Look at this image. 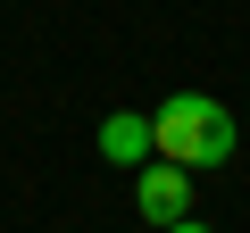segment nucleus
Wrapping results in <instances>:
<instances>
[{
	"label": "nucleus",
	"mask_w": 250,
	"mask_h": 233,
	"mask_svg": "<svg viewBox=\"0 0 250 233\" xmlns=\"http://www.w3.org/2000/svg\"><path fill=\"white\" fill-rule=\"evenodd\" d=\"M233 108L225 100H208V92H167L159 108H150V158H175V167H192V175H208V167H225L233 158Z\"/></svg>",
	"instance_id": "obj_1"
},
{
	"label": "nucleus",
	"mask_w": 250,
	"mask_h": 233,
	"mask_svg": "<svg viewBox=\"0 0 250 233\" xmlns=\"http://www.w3.org/2000/svg\"><path fill=\"white\" fill-rule=\"evenodd\" d=\"M134 208H142L150 225L192 216V167H175V158H142V167H134Z\"/></svg>",
	"instance_id": "obj_2"
},
{
	"label": "nucleus",
	"mask_w": 250,
	"mask_h": 233,
	"mask_svg": "<svg viewBox=\"0 0 250 233\" xmlns=\"http://www.w3.org/2000/svg\"><path fill=\"white\" fill-rule=\"evenodd\" d=\"M100 158H108V167H142V158H150V116L117 108L108 125H100Z\"/></svg>",
	"instance_id": "obj_3"
},
{
	"label": "nucleus",
	"mask_w": 250,
	"mask_h": 233,
	"mask_svg": "<svg viewBox=\"0 0 250 233\" xmlns=\"http://www.w3.org/2000/svg\"><path fill=\"white\" fill-rule=\"evenodd\" d=\"M159 233H217V225H192V216H175V225H159Z\"/></svg>",
	"instance_id": "obj_4"
}]
</instances>
